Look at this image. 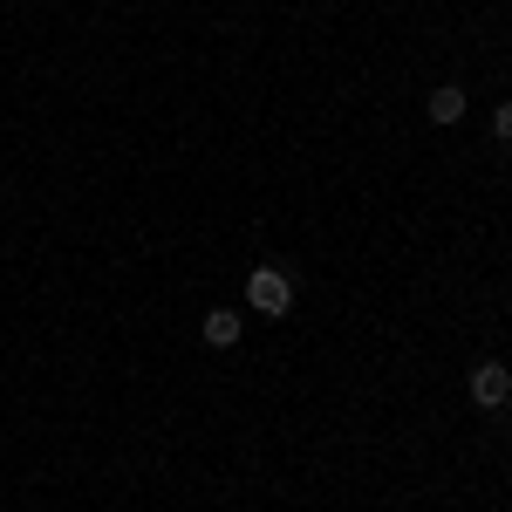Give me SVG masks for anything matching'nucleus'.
Here are the masks:
<instances>
[{
	"mask_svg": "<svg viewBox=\"0 0 512 512\" xmlns=\"http://www.w3.org/2000/svg\"><path fill=\"white\" fill-rule=\"evenodd\" d=\"M246 308L280 321L287 308H294V280L280 274V267H253V274H246Z\"/></svg>",
	"mask_w": 512,
	"mask_h": 512,
	"instance_id": "obj_1",
	"label": "nucleus"
},
{
	"mask_svg": "<svg viewBox=\"0 0 512 512\" xmlns=\"http://www.w3.org/2000/svg\"><path fill=\"white\" fill-rule=\"evenodd\" d=\"M472 403L478 410H506L512 403V369L506 362H478L472 369Z\"/></svg>",
	"mask_w": 512,
	"mask_h": 512,
	"instance_id": "obj_2",
	"label": "nucleus"
},
{
	"mask_svg": "<svg viewBox=\"0 0 512 512\" xmlns=\"http://www.w3.org/2000/svg\"><path fill=\"white\" fill-rule=\"evenodd\" d=\"M239 328H246V321H239L233 308H212V315L198 321V335H205L212 349H233V342H239Z\"/></svg>",
	"mask_w": 512,
	"mask_h": 512,
	"instance_id": "obj_3",
	"label": "nucleus"
},
{
	"mask_svg": "<svg viewBox=\"0 0 512 512\" xmlns=\"http://www.w3.org/2000/svg\"><path fill=\"white\" fill-rule=\"evenodd\" d=\"M424 110H431V123H458V117H465V89H451V82H444V89H431V103H424Z\"/></svg>",
	"mask_w": 512,
	"mask_h": 512,
	"instance_id": "obj_4",
	"label": "nucleus"
},
{
	"mask_svg": "<svg viewBox=\"0 0 512 512\" xmlns=\"http://www.w3.org/2000/svg\"><path fill=\"white\" fill-rule=\"evenodd\" d=\"M492 137H499V144H512V103H499V110H492Z\"/></svg>",
	"mask_w": 512,
	"mask_h": 512,
	"instance_id": "obj_5",
	"label": "nucleus"
}]
</instances>
